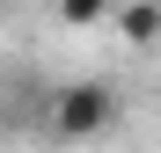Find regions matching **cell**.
Wrapping results in <instances>:
<instances>
[{
  "instance_id": "6da1fadb",
  "label": "cell",
  "mask_w": 161,
  "mask_h": 153,
  "mask_svg": "<svg viewBox=\"0 0 161 153\" xmlns=\"http://www.w3.org/2000/svg\"><path fill=\"white\" fill-rule=\"evenodd\" d=\"M117 124V95L103 88V80H73V88H59L51 95V139H66V146H88V139H103Z\"/></svg>"
},
{
  "instance_id": "7a4b0ae2",
  "label": "cell",
  "mask_w": 161,
  "mask_h": 153,
  "mask_svg": "<svg viewBox=\"0 0 161 153\" xmlns=\"http://www.w3.org/2000/svg\"><path fill=\"white\" fill-rule=\"evenodd\" d=\"M117 37L125 44H161V0H125L117 8Z\"/></svg>"
},
{
  "instance_id": "3957f363",
  "label": "cell",
  "mask_w": 161,
  "mask_h": 153,
  "mask_svg": "<svg viewBox=\"0 0 161 153\" xmlns=\"http://www.w3.org/2000/svg\"><path fill=\"white\" fill-rule=\"evenodd\" d=\"M103 15H110V0H59V22L66 29H95Z\"/></svg>"
}]
</instances>
